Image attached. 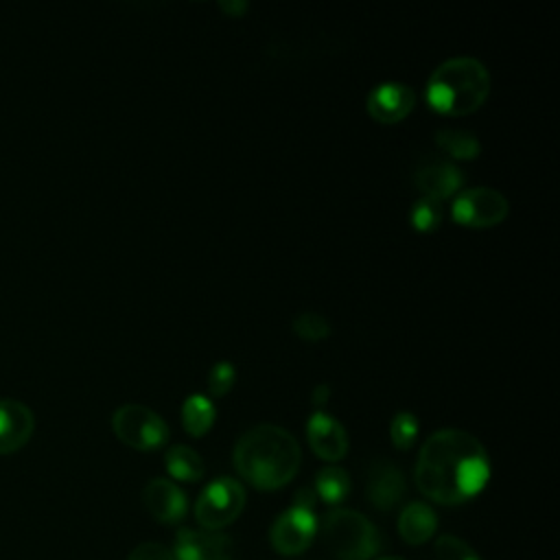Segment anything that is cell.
<instances>
[{
    "label": "cell",
    "instance_id": "cell-4",
    "mask_svg": "<svg viewBox=\"0 0 560 560\" xmlns=\"http://www.w3.org/2000/svg\"><path fill=\"white\" fill-rule=\"evenodd\" d=\"M324 547L339 560H370L383 549L381 532L354 510H330L319 525Z\"/></svg>",
    "mask_w": 560,
    "mask_h": 560
},
{
    "label": "cell",
    "instance_id": "cell-17",
    "mask_svg": "<svg viewBox=\"0 0 560 560\" xmlns=\"http://www.w3.org/2000/svg\"><path fill=\"white\" fill-rule=\"evenodd\" d=\"M164 464H166V470L173 479L177 481H186V483H195L203 477L206 472V464L201 459V455L186 446V444H175L166 451V457H164Z\"/></svg>",
    "mask_w": 560,
    "mask_h": 560
},
{
    "label": "cell",
    "instance_id": "cell-15",
    "mask_svg": "<svg viewBox=\"0 0 560 560\" xmlns=\"http://www.w3.org/2000/svg\"><path fill=\"white\" fill-rule=\"evenodd\" d=\"M35 429V416L28 405L15 398H0V453L24 446Z\"/></svg>",
    "mask_w": 560,
    "mask_h": 560
},
{
    "label": "cell",
    "instance_id": "cell-23",
    "mask_svg": "<svg viewBox=\"0 0 560 560\" xmlns=\"http://www.w3.org/2000/svg\"><path fill=\"white\" fill-rule=\"evenodd\" d=\"M442 223V206L440 201L420 197L411 208V225L418 232H433Z\"/></svg>",
    "mask_w": 560,
    "mask_h": 560
},
{
    "label": "cell",
    "instance_id": "cell-12",
    "mask_svg": "<svg viewBox=\"0 0 560 560\" xmlns=\"http://www.w3.org/2000/svg\"><path fill=\"white\" fill-rule=\"evenodd\" d=\"M365 494H368V501L376 510H392L407 494L405 475L400 472V468L394 462L376 459V462H372V466L368 470Z\"/></svg>",
    "mask_w": 560,
    "mask_h": 560
},
{
    "label": "cell",
    "instance_id": "cell-24",
    "mask_svg": "<svg viewBox=\"0 0 560 560\" xmlns=\"http://www.w3.org/2000/svg\"><path fill=\"white\" fill-rule=\"evenodd\" d=\"M435 558L438 560H479L477 551L453 534H442L435 540Z\"/></svg>",
    "mask_w": 560,
    "mask_h": 560
},
{
    "label": "cell",
    "instance_id": "cell-13",
    "mask_svg": "<svg viewBox=\"0 0 560 560\" xmlns=\"http://www.w3.org/2000/svg\"><path fill=\"white\" fill-rule=\"evenodd\" d=\"M306 438L315 455L326 462H339L348 453V433L343 424L326 411L311 413L306 424Z\"/></svg>",
    "mask_w": 560,
    "mask_h": 560
},
{
    "label": "cell",
    "instance_id": "cell-11",
    "mask_svg": "<svg viewBox=\"0 0 560 560\" xmlns=\"http://www.w3.org/2000/svg\"><path fill=\"white\" fill-rule=\"evenodd\" d=\"M232 540L212 529H182L175 538V560H232Z\"/></svg>",
    "mask_w": 560,
    "mask_h": 560
},
{
    "label": "cell",
    "instance_id": "cell-29",
    "mask_svg": "<svg viewBox=\"0 0 560 560\" xmlns=\"http://www.w3.org/2000/svg\"><path fill=\"white\" fill-rule=\"evenodd\" d=\"M378 560H407V558H400V556H383Z\"/></svg>",
    "mask_w": 560,
    "mask_h": 560
},
{
    "label": "cell",
    "instance_id": "cell-27",
    "mask_svg": "<svg viewBox=\"0 0 560 560\" xmlns=\"http://www.w3.org/2000/svg\"><path fill=\"white\" fill-rule=\"evenodd\" d=\"M328 396H330V387H328L326 383L315 385V389H313V405L322 407V405L328 400Z\"/></svg>",
    "mask_w": 560,
    "mask_h": 560
},
{
    "label": "cell",
    "instance_id": "cell-22",
    "mask_svg": "<svg viewBox=\"0 0 560 560\" xmlns=\"http://www.w3.org/2000/svg\"><path fill=\"white\" fill-rule=\"evenodd\" d=\"M418 431H420V422H418V418L411 411H398L392 418L389 438H392V444L396 448H400V451L409 448L416 442Z\"/></svg>",
    "mask_w": 560,
    "mask_h": 560
},
{
    "label": "cell",
    "instance_id": "cell-20",
    "mask_svg": "<svg viewBox=\"0 0 560 560\" xmlns=\"http://www.w3.org/2000/svg\"><path fill=\"white\" fill-rule=\"evenodd\" d=\"M315 492L328 505H339L350 494V477L339 466H324L315 477Z\"/></svg>",
    "mask_w": 560,
    "mask_h": 560
},
{
    "label": "cell",
    "instance_id": "cell-14",
    "mask_svg": "<svg viewBox=\"0 0 560 560\" xmlns=\"http://www.w3.org/2000/svg\"><path fill=\"white\" fill-rule=\"evenodd\" d=\"M142 501L155 521L168 525L182 521L188 510L186 494L171 479L164 477H155L144 486Z\"/></svg>",
    "mask_w": 560,
    "mask_h": 560
},
{
    "label": "cell",
    "instance_id": "cell-2",
    "mask_svg": "<svg viewBox=\"0 0 560 560\" xmlns=\"http://www.w3.org/2000/svg\"><path fill=\"white\" fill-rule=\"evenodd\" d=\"M298 440L278 424H256L245 431L234 446V468L258 490L287 486L300 468Z\"/></svg>",
    "mask_w": 560,
    "mask_h": 560
},
{
    "label": "cell",
    "instance_id": "cell-3",
    "mask_svg": "<svg viewBox=\"0 0 560 560\" xmlns=\"http://www.w3.org/2000/svg\"><path fill=\"white\" fill-rule=\"evenodd\" d=\"M490 94V72L475 57L442 61L427 81V103L444 116L477 112Z\"/></svg>",
    "mask_w": 560,
    "mask_h": 560
},
{
    "label": "cell",
    "instance_id": "cell-21",
    "mask_svg": "<svg viewBox=\"0 0 560 560\" xmlns=\"http://www.w3.org/2000/svg\"><path fill=\"white\" fill-rule=\"evenodd\" d=\"M293 332L304 341H322L332 332V328L322 313L304 311L293 317Z\"/></svg>",
    "mask_w": 560,
    "mask_h": 560
},
{
    "label": "cell",
    "instance_id": "cell-16",
    "mask_svg": "<svg viewBox=\"0 0 560 560\" xmlns=\"http://www.w3.org/2000/svg\"><path fill=\"white\" fill-rule=\"evenodd\" d=\"M438 529V516L431 505L422 501H411L402 508L398 516V534L407 545L427 542Z\"/></svg>",
    "mask_w": 560,
    "mask_h": 560
},
{
    "label": "cell",
    "instance_id": "cell-19",
    "mask_svg": "<svg viewBox=\"0 0 560 560\" xmlns=\"http://www.w3.org/2000/svg\"><path fill=\"white\" fill-rule=\"evenodd\" d=\"M435 144L442 153H446L453 160H475L481 153L477 136L466 129H440L435 131Z\"/></svg>",
    "mask_w": 560,
    "mask_h": 560
},
{
    "label": "cell",
    "instance_id": "cell-18",
    "mask_svg": "<svg viewBox=\"0 0 560 560\" xmlns=\"http://www.w3.org/2000/svg\"><path fill=\"white\" fill-rule=\"evenodd\" d=\"M214 416H217L214 405L203 394H190L182 405V424H184L186 433H190L195 438H201L203 433L210 431Z\"/></svg>",
    "mask_w": 560,
    "mask_h": 560
},
{
    "label": "cell",
    "instance_id": "cell-26",
    "mask_svg": "<svg viewBox=\"0 0 560 560\" xmlns=\"http://www.w3.org/2000/svg\"><path fill=\"white\" fill-rule=\"evenodd\" d=\"M127 560H175L173 551L160 542H142L131 549Z\"/></svg>",
    "mask_w": 560,
    "mask_h": 560
},
{
    "label": "cell",
    "instance_id": "cell-8",
    "mask_svg": "<svg viewBox=\"0 0 560 560\" xmlns=\"http://www.w3.org/2000/svg\"><path fill=\"white\" fill-rule=\"evenodd\" d=\"M510 212V203L497 188L475 186L459 190L451 203V217L464 228L499 225Z\"/></svg>",
    "mask_w": 560,
    "mask_h": 560
},
{
    "label": "cell",
    "instance_id": "cell-28",
    "mask_svg": "<svg viewBox=\"0 0 560 560\" xmlns=\"http://www.w3.org/2000/svg\"><path fill=\"white\" fill-rule=\"evenodd\" d=\"M223 11H228L230 15H241L247 11V2H221L219 4Z\"/></svg>",
    "mask_w": 560,
    "mask_h": 560
},
{
    "label": "cell",
    "instance_id": "cell-6",
    "mask_svg": "<svg viewBox=\"0 0 560 560\" xmlns=\"http://www.w3.org/2000/svg\"><path fill=\"white\" fill-rule=\"evenodd\" d=\"M317 527L319 523L313 512V501L308 497V490H302L295 503L273 521L269 532L271 547L284 556L302 553L315 540Z\"/></svg>",
    "mask_w": 560,
    "mask_h": 560
},
{
    "label": "cell",
    "instance_id": "cell-25",
    "mask_svg": "<svg viewBox=\"0 0 560 560\" xmlns=\"http://www.w3.org/2000/svg\"><path fill=\"white\" fill-rule=\"evenodd\" d=\"M234 381H236V370L230 361H219L208 372V389L217 398L225 396L232 389Z\"/></svg>",
    "mask_w": 560,
    "mask_h": 560
},
{
    "label": "cell",
    "instance_id": "cell-10",
    "mask_svg": "<svg viewBox=\"0 0 560 560\" xmlns=\"http://www.w3.org/2000/svg\"><path fill=\"white\" fill-rule=\"evenodd\" d=\"M413 105H416L413 88L400 81L378 83L368 92V98H365L368 114L383 125H392L407 118Z\"/></svg>",
    "mask_w": 560,
    "mask_h": 560
},
{
    "label": "cell",
    "instance_id": "cell-7",
    "mask_svg": "<svg viewBox=\"0 0 560 560\" xmlns=\"http://www.w3.org/2000/svg\"><path fill=\"white\" fill-rule=\"evenodd\" d=\"M245 508V490L232 477L212 479L195 501V518L203 529L219 532L234 523Z\"/></svg>",
    "mask_w": 560,
    "mask_h": 560
},
{
    "label": "cell",
    "instance_id": "cell-1",
    "mask_svg": "<svg viewBox=\"0 0 560 560\" xmlns=\"http://www.w3.org/2000/svg\"><path fill=\"white\" fill-rule=\"evenodd\" d=\"M413 477L431 501L457 505L486 488L490 459L475 435L462 429H440L422 442Z\"/></svg>",
    "mask_w": 560,
    "mask_h": 560
},
{
    "label": "cell",
    "instance_id": "cell-9",
    "mask_svg": "<svg viewBox=\"0 0 560 560\" xmlns=\"http://www.w3.org/2000/svg\"><path fill=\"white\" fill-rule=\"evenodd\" d=\"M413 184L422 197L442 203L462 190L464 173L448 158H424L413 171Z\"/></svg>",
    "mask_w": 560,
    "mask_h": 560
},
{
    "label": "cell",
    "instance_id": "cell-5",
    "mask_svg": "<svg viewBox=\"0 0 560 560\" xmlns=\"http://www.w3.org/2000/svg\"><path fill=\"white\" fill-rule=\"evenodd\" d=\"M112 429L116 438L136 451H155L168 440V424L153 409L127 402L112 416Z\"/></svg>",
    "mask_w": 560,
    "mask_h": 560
}]
</instances>
